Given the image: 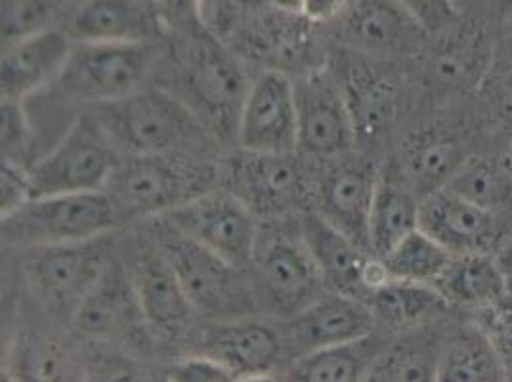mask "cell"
Segmentation results:
<instances>
[{
  "label": "cell",
  "mask_w": 512,
  "mask_h": 382,
  "mask_svg": "<svg viewBox=\"0 0 512 382\" xmlns=\"http://www.w3.org/2000/svg\"><path fill=\"white\" fill-rule=\"evenodd\" d=\"M98 109L113 144L127 155L190 157L209 142L207 125L192 107L165 90L140 88Z\"/></svg>",
  "instance_id": "1"
},
{
  "label": "cell",
  "mask_w": 512,
  "mask_h": 382,
  "mask_svg": "<svg viewBox=\"0 0 512 382\" xmlns=\"http://www.w3.org/2000/svg\"><path fill=\"white\" fill-rule=\"evenodd\" d=\"M213 170L186 155H127L106 193L121 222L171 213L209 190Z\"/></svg>",
  "instance_id": "2"
},
{
  "label": "cell",
  "mask_w": 512,
  "mask_h": 382,
  "mask_svg": "<svg viewBox=\"0 0 512 382\" xmlns=\"http://www.w3.org/2000/svg\"><path fill=\"white\" fill-rule=\"evenodd\" d=\"M121 220L106 191L33 197L2 218V243L56 247L100 239Z\"/></svg>",
  "instance_id": "3"
},
{
  "label": "cell",
  "mask_w": 512,
  "mask_h": 382,
  "mask_svg": "<svg viewBox=\"0 0 512 382\" xmlns=\"http://www.w3.org/2000/svg\"><path fill=\"white\" fill-rule=\"evenodd\" d=\"M119 153L98 117H81L52 151L29 169L33 197L106 190L121 163Z\"/></svg>",
  "instance_id": "4"
},
{
  "label": "cell",
  "mask_w": 512,
  "mask_h": 382,
  "mask_svg": "<svg viewBox=\"0 0 512 382\" xmlns=\"http://www.w3.org/2000/svg\"><path fill=\"white\" fill-rule=\"evenodd\" d=\"M251 264L256 300L262 298L279 316H297L321 297V287H325L300 226L297 234L285 228L258 232Z\"/></svg>",
  "instance_id": "5"
},
{
  "label": "cell",
  "mask_w": 512,
  "mask_h": 382,
  "mask_svg": "<svg viewBox=\"0 0 512 382\" xmlns=\"http://www.w3.org/2000/svg\"><path fill=\"white\" fill-rule=\"evenodd\" d=\"M161 253L171 264L195 310L213 318L239 319L255 308V289L241 268L169 226Z\"/></svg>",
  "instance_id": "6"
},
{
  "label": "cell",
  "mask_w": 512,
  "mask_h": 382,
  "mask_svg": "<svg viewBox=\"0 0 512 382\" xmlns=\"http://www.w3.org/2000/svg\"><path fill=\"white\" fill-rule=\"evenodd\" d=\"M151 62L150 43H75L60 83L77 100L113 104L142 88Z\"/></svg>",
  "instance_id": "7"
},
{
  "label": "cell",
  "mask_w": 512,
  "mask_h": 382,
  "mask_svg": "<svg viewBox=\"0 0 512 382\" xmlns=\"http://www.w3.org/2000/svg\"><path fill=\"white\" fill-rule=\"evenodd\" d=\"M163 218L174 232L235 266L251 264L258 239L255 213L232 191H203Z\"/></svg>",
  "instance_id": "8"
},
{
  "label": "cell",
  "mask_w": 512,
  "mask_h": 382,
  "mask_svg": "<svg viewBox=\"0 0 512 382\" xmlns=\"http://www.w3.org/2000/svg\"><path fill=\"white\" fill-rule=\"evenodd\" d=\"M184 56V79L197 117L220 134L237 128L249 86L234 58L205 33L192 37Z\"/></svg>",
  "instance_id": "9"
},
{
  "label": "cell",
  "mask_w": 512,
  "mask_h": 382,
  "mask_svg": "<svg viewBox=\"0 0 512 382\" xmlns=\"http://www.w3.org/2000/svg\"><path fill=\"white\" fill-rule=\"evenodd\" d=\"M235 138L243 151L295 153L299 149L297 90L285 73L264 71L249 86Z\"/></svg>",
  "instance_id": "10"
},
{
  "label": "cell",
  "mask_w": 512,
  "mask_h": 382,
  "mask_svg": "<svg viewBox=\"0 0 512 382\" xmlns=\"http://www.w3.org/2000/svg\"><path fill=\"white\" fill-rule=\"evenodd\" d=\"M299 151L316 159L344 157L358 138L346 94L327 71H312L295 85Z\"/></svg>",
  "instance_id": "11"
},
{
  "label": "cell",
  "mask_w": 512,
  "mask_h": 382,
  "mask_svg": "<svg viewBox=\"0 0 512 382\" xmlns=\"http://www.w3.org/2000/svg\"><path fill=\"white\" fill-rule=\"evenodd\" d=\"M419 228L451 255H497L511 234L499 218L446 188L421 199Z\"/></svg>",
  "instance_id": "12"
},
{
  "label": "cell",
  "mask_w": 512,
  "mask_h": 382,
  "mask_svg": "<svg viewBox=\"0 0 512 382\" xmlns=\"http://www.w3.org/2000/svg\"><path fill=\"white\" fill-rule=\"evenodd\" d=\"M75 41L60 29H35L10 39L2 52V100L25 102L60 81Z\"/></svg>",
  "instance_id": "13"
},
{
  "label": "cell",
  "mask_w": 512,
  "mask_h": 382,
  "mask_svg": "<svg viewBox=\"0 0 512 382\" xmlns=\"http://www.w3.org/2000/svg\"><path fill=\"white\" fill-rule=\"evenodd\" d=\"M230 191L253 213L279 216L302 201L304 178L293 153L243 151L230 169Z\"/></svg>",
  "instance_id": "14"
},
{
  "label": "cell",
  "mask_w": 512,
  "mask_h": 382,
  "mask_svg": "<svg viewBox=\"0 0 512 382\" xmlns=\"http://www.w3.org/2000/svg\"><path fill=\"white\" fill-rule=\"evenodd\" d=\"M377 184L379 174L369 161L342 159L323 176L318 190L321 218L369 253V218Z\"/></svg>",
  "instance_id": "15"
},
{
  "label": "cell",
  "mask_w": 512,
  "mask_h": 382,
  "mask_svg": "<svg viewBox=\"0 0 512 382\" xmlns=\"http://www.w3.org/2000/svg\"><path fill=\"white\" fill-rule=\"evenodd\" d=\"M106 270V255L96 245V239L37 247V255L27 262L29 281L41 297L62 306L73 304L75 308Z\"/></svg>",
  "instance_id": "16"
},
{
  "label": "cell",
  "mask_w": 512,
  "mask_h": 382,
  "mask_svg": "<svg viewBox=\"0 0 512 382\" xmlns=\"http://www.w3.org/2000/svg\"><path fill=\"white\" fill-rule=\"evenodd\" d=\"M163 22L153 0H85L69 23L75 43H150Z\"/></svg>",
  "instance_id": "17"
},
{
  "label": "cell",
  "mask_w": 512,
  "mask_h": 382,
  "mask_svg": "<svg viewBox=\"0 0 512 382\" xmlns=\"http://www.w3.org/2000/svg\"><path fill=\"white\" fill-rule=\"evenodd\" d=\"M375 314L362 298L331 293L316 298L291 318V335L302 354L371 337Z\"/></svg>",
  "instance_id": "18"
},
{
  "label": "cell",
  "mask_w": 512,
  "mask_h": 382,
  "mask_svg": "<svg viewBox=\"0 0 512 382\" xmlns=\"http://www.w3.org/2000/svg\"><path fill=\"white\" fill-rule=\"evenodd\" d=\"M300 230L320 268L323 285L331 293L363 300L367 295L363 272L373 255L339 232L335 226H331L318 213L304 216Z\"/></svg>",
  "instance_id": "19"
},
{
  "label": "cell",
  "mask_w": 512,
  "mask_h": 382,
  "mask_svg": "<svg viewBox=\"0 0 512 382\" xmlns=\"http://www.w3.org/2000/svg\"><path fill=\"white\" fill-rule=\"evenodd\" d=\"M237 379H264L281 354L278 335L256 321L230 319L207 335L205 352Z\"/></svg>",
  "instance_id": "20"
},
{
  "label": "cell",
  "mask_w": 512,
  "mask_h": 382,
  "mask_svg": "<svg viewBox=\"0 0 512 382\" xmlns=\"http://www.w3.org/2000/svg\"><path fill=\"white\" fill-rule=\"evenodd\" d=\"M134 291L144 321L161 335L180 333L195 310L161 251L140 260L134 277Z\"/></svg>",
  "instance_id": "21"
},
{
  "label": "cell",
  "mask_w": 512,
  "mask_h": 382,
  "mask_svg": "<svg viewBox=\"0 0 512 382\" xmlns=\"http://www.w3.org/2000/svg\"><path fill=\"white\" fill-rule=\"evenodd\" d=\"M436 381H507L503 363L482 323L457 325L440 340Z\"/></svg>",
  "instance_id": "22"
},
{
  "label": "cell",
  "mask_w": 512,
  "mask_h": 382,
  "mask_svg": "<svg viewBox=\"0 0 512 382\" xmlns=\"http://www.w3.org/2000/svg\"><path fill=\"white\" fill-rule=\"evenodd\" d=\"M346 27L354 44L377 54L413 50L428 35L396 0H358Z\"/></svg>",
  "instance_id": "23"
},
{
  "label": "cell",
  "mask_w": 512,
  "mask_h": 382,
  "mask_svg": "<svg viewBox=\"0 0 512 382\" xmlns=\"http://www.w3.org/2000/svg\"><path fill=\"white\" fill-rule=\"evenodd\" d=\"M509 276L499 266L495 255H453L444 274L432 287L446 298L448 304L493 310L503 306L507 297Z\"/></svg>",
  "instance_id": "24"
},
{
  "label": "cell",
  "mask_w": 512,
  "mask_h": 382,
  "mask_svg": "<svg viewBox=\"0 0 512 382\" xmlns=\"http://www.w3.org/2000/svg\"><path fill=\"white\" fill-rule=\"evenodd\" d=\"M134 314H142L136 291L128 289L121 274L107 268L75 308V323L90 339L111 340L127 333Z\"/></svg>",
  "instance_id": "25"
},
{
  "label": "cell",
  "mask_w": 512,
  "mask_h": 382,
  "mask_svg": "<svg viewBox=\"0 0 512 382\" xmlns=\"http://www.w3.org/2000/svg\"><path fill=\"white\" fill-rule=\"evenodd\" d=\"M438 35H442L444 41L438 44L430 62L434 79L453 88L478 83L488 71L493 54V44L484 27L461 18Z\"/></svg>",
  "instance_id": "26"
},
{
  "label": "cell",
  "mask_w": 512,
  "mask_h": 382,
  "mask_svg": "<svg viewBox=\"0 0 512 382\" xmlns=\"http://www.w3.org/2000/svg\"><path fill=\"white\" fill-rule=\"evenodd\" d=\"M421 199L406 178L379 176L369 218V249L383 258L404 237L419 228Z\"/></svg>",
  "instance_id": "27"
},
{
  "label": "cell",
  "mask_w": 512,
  "mask_h": 382,
  "mask_svg": "<svg viewBox=\"0 0 512 382\" xmlns=\"http://www.w3.org/2000/svg\"><path fill=\"white\" fill-rule=\"evenodd\" d=\"M444 188L493 214L512 232L511 157L465 159Z\"/></svg>",
  "instance_id": "28"
},
{
  "label": "cell",
  "mask_w": 512,
  "mask_h": 382,
  "mask_svg": "<svg viewBox=\"0 0 512 382\" xmlns=\"http://www.w3.org/2000/svg\"><path fill=\"white\" fill-rule=\"evenodd\" d=\"M381 352L383 348L371 337L312 350L291 365L285 379L297 382L365 381L373 361Z\"/></svg>",
  "instance_id": "29"
},
{
  "label": "cell",
  "mask_w": 512,
  "mask_h": 382,
  "mask_svg": "<svg viewBox=\"0 0 512 382\" xmlns=\"http://www.w3.org/2000/svg\"><path fill=\"white\" fill-rule=\"evenodd\" d=\"M463 161V151L451 138L440 132H423L404 149L402 174L419 199H425L442 190Z\"/></svg>",
  "instance_id": "30"
},
{
  "label": "cell",
  "mask_w": 512,
  "mask_h": 382,
  "mask_svg": "<svg viewBox=\"0 0 512 382\" xmlns=\"http://www.w3.org/2000/svg\"><path fill=\"white\" fill-rule=\"evenodd\" d=\"M369 306L375 319L402 329L440 316L449 304L432 285L390 279L371 295Z\"/></svg>",
  "instance_id": "31"
},
{
  "label": "cell",
  "mask_w": 512,
  "mask_h": 382,
  "mask_svg": "<svg viewBox=\"0 0 512 382\" xmlns=\"http://www.w3.org/2000/svg\"><path fill=\"white\" fill-rule=\"evenodd\" d=\"M451 258L453 255L444 245L417 228L381 260L392 279L434 285V281L448 268Z\"/></svg>",
  "instance_id": "32"
},
{
  "label": "cell",
  "mask_w": 512,
  "mask_h": 382,
  "mask_svg": "<svg viewBox=\"0 0 512 382\" xmlns=\"http://www.w3.org/2000/svg\"><path fill=\"white\" fill-rule=\"evenodd\" d=\"M438 348L419 346H396L392 350H383L373 361L365 381L423 382L436 381V361Z\"/></svg>",
  "instance_id": "33"
},
{
  "label": "cell",
  "mask_w": 512,
  "mask_h": 382,
  "mask_svg": "<svg viewBox=\"0 0 512 382\" xmlns=\"http://www.w3.org/2000/svg\"><path fill=\"white\" fill-rule=\"evenodd\" d=\"M33 130L20 100H2V161L29 169Z\"/></svg>",
  "instance_id": "34"
},
{
  "label": "cell",
  "mask_w": 512,
  "mask_h": 382,
  "mask_svg": "<svg viewBox=\"0 0 512 382\" xmlns=\"http://www.w3.org/2000/svg\"><path fill=\"white\" fill-rule=\"evenodd\" d=\"M203 0H157V10L165 29L182 39L197 37L203 31Z\"/></svg>",
  "instance_id": "35"
},
{
  "label": "cell",
  "mask_w": 512,
  "mask_h": 382,
  "mask_svg": "<svg viewBox=\"0 0 512 382\" xmlns=\"http://www.w3.org/2000/svg\"><path fill=\"white\" fill-rule=\"evenodd\" d=\"M428 35H438L463 18L453 0H396Z\"/></svg>",
  "instance_id": "36"
},
{
  "label": "cell",
  "mask_w": 512,
  "mask_h": 382,
  "mask_svg": "<svg viewBox=\"0 0 512 382\" xmlns=\"http://www.w3.org/2000/svg\"><path fill=\"white\" fill-rule=\"evenodd\" d=\"M33 199L29 169L2 161V180H0V214L2 218L22 209L27 201Z\"/></svg>",
  "instance_id": "37"
},
{
  "label": "cell",
  "mask_w": 512,
  "mask_h": 382,
  "mask_svg": "<svg viewBox=\"0 0 512 382\" xmlns=\"http://www.w3.org/2000/svg\"><path fill=\"white\" fill-rule=\"evenodd\" d=\"M482 327L488 331L491 342L497 350V356L503 363L507 381H512V308H493L482 321Z\"/></svg>",
  "instance_id": "38"
},
{
  "label": "cell",
  "mask_w": 512,
  "mask_h": 382,
  "mask_svg": "<svg viewBox=\"0 0 512 382\" xmlns=\"http://www.w3.org/2000/svg\"><path fill=\"white\" fill-rule=\"evenodd\" d=\"M172 381L180 382H228L235 381L234 375L207 354L193 356L180 361L171 371Z\"/></svg>",
  "instance_id": "39"
},
{
  "label": "cell",
  "mask_w": 512,
  "mask_h": 382,
  "mask_svg": "<svg viewBox=\"0 0 512 382\" xmlns=\"http://www.w3.org/2000/svg\"><path fill=\"white\" fill-rule=\"evenodd\" d=\"M350 0H304L300 18L308 23H327L341 18Z\"/></svg>",
  "instance_id": "40"
},
{
  "label": "cell",
  "mask_w": 512,
  "mask_h": 382,
  "mask_svg": "<svg viewBox=\"0 0 512 382\" xmlns=\"http://www.w3.org/2000/svg\"><path fill=\"white\" fill-rule=\"evenodd\" d=\"M495 106L499 111V117L512 127V67L511 71L507 69L497 86V94H495Z\"/></svg>",
  "instance_id": "41"
},
{
  "label": "cell",
  "mask_w": 512,
  "mask_h": 382,
  "mask_svg": "<svg viewBox=\"0 0 512 382\" xmlns=\"http://www.w3.org/2000/svg\"><path fill=\"white\" fill-rule=\"evenodd\" d=\"M268 4H270L274 10H278L281 16L300 18L304 0H268Z\"/></svg>",
  "instance_id": "42"
},
{
  "label": "cell",
  "mask_w": 512,
  "mask_h": 382,
  "mask_svg": "<svg viewBox=\"0 0 512 382\" xmlns=\"http://www.w3.org/2000/svg\"><path fill=\"white\" fill-rule=\"evenodd\" d=\"M497 262H499V266L505 270V274L507 276H512V232L507 235V239L503 241V245L499 247V251H497Z\"/></svg>",
  "instance_id": "43"
},
{
  "label": "cell",
  "mask_w": 512,
  "mask_h": 382,
  "mask_svg": "<svg viewBox=\"0 0 512 382\" xmlns=\"http://www.w3.org/2000/svg\"><path fill=\"white\" fill-rule=\"evenodd\" d=\"M509 157H511V159H512V149H511V153H509Z\"/></svg>",
  "instance_id": "44"
},
{
  "label": "cell",
  "mask_w": 512,
  "mask_h": 382,
  "mask_svg": "<svg viewBox=\"0 0 512 382\" xmlns=\"http://www.w3.org/2000/svg\"><path fill=\"white\" fill-rule=\"evenodd\" d=\"M153 2H157V0H153Z\"/></svg>",
  "instance_id": "45"
}]
</instances>
